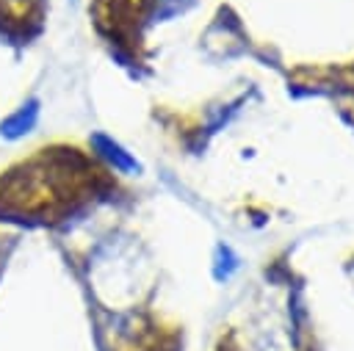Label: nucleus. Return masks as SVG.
Here are the masks:
<instances>
[{"label": "nucleus", "mask_w": 354, "mask_h": 351, "mask_svg": "<svg viewBox=\"0 0 354 351\" xmlns=\"http://www.w3.org/2000/svg\"><path fill=\"white\" fill-rule=\"evenodd\" d=\"M91 141L97 144V149H100V152H102V155H105V158H108L119 171H138V163H136V160H133V158H130V155H127L116 141H111L108 135H100V133H97Z\"/></svg>", "instance_id": "2"}, {"label": "nucleus", "mask_w": 354, "mask_h": 351, "mask_svg": "<svg viewBox=\"0 0 354 351\" xmlns=\"http://www.w3.org/2000/svg\"><path fill=\"white\" fill-rule=\"evenodd\" d=\"M36 119H39V102L30 99L28 105H22L14 116H8V119L0 124V133H3L6 138H19V135H25V133L33 130Z\"/></svg>", "instance_id": "1"}]
</instances>
